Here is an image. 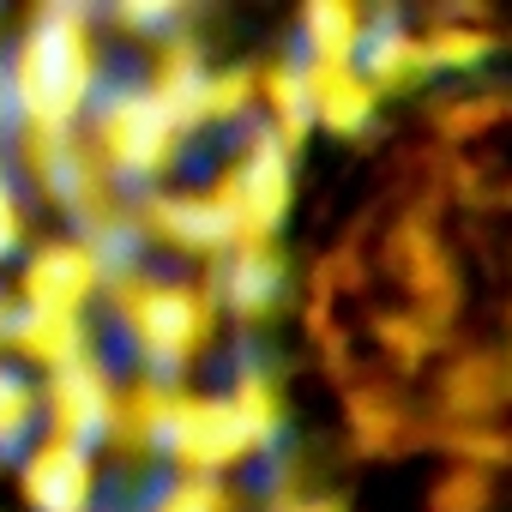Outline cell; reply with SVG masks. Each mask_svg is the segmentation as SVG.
Instances as JSON below:
<instances>
[{"label": "cell", "instance_id": "obj_1", "mask_svg": "<svg viewBox=\"0 0 512 512\" xmlns=\"http://www.w3.org/2000/svg\"><path fill=\"white\" fill-rule=\"evenodd\" d=\"M290 380L344 512H512V55L422 79L314 163Z\"/></svg>", "mask_w": 512, "mask_h": 512}]
</instances>
